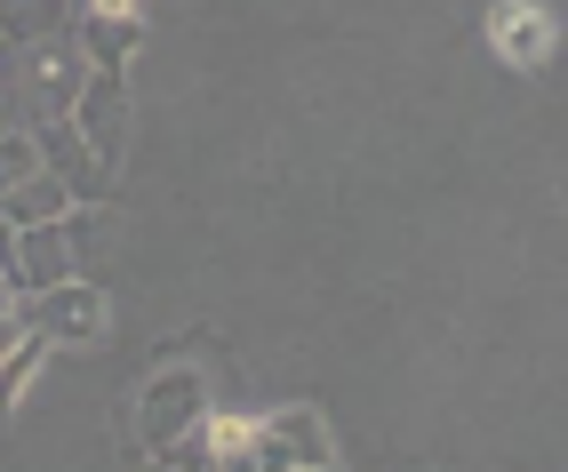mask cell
<instances>
[{"label": "cell", "instance_id": "cell-12", "mask_svg": "<svg viewBox=\"0 0 568 472\" xmlns=\"http://www.w3.org/2000/svg\"><path fill=\"white\" fill-rule=\"evenodd\" d=\"M216 464H256V416H201Z\"/></svg>", "mask_w": 568, "mask_h": 472}, {"label": "cell", "instance_id": "cell-3", "mask_svg": "<svg viewBox=\"0 0 568 472\" xmlns=\"http://www.w3.org/2000/svg\"><path fill=\"white\" fill-rule=\"evenodd\" d=\"M24 329H41L49 344H104L112 337V304H104V289L89 272H72V281L24 297Z\"/></svg>", "mask_w": 568, "mask_h": 472}, {"label": "cell", "instance_id": "cell-4", "mask_svg": "<svg viewBox=\"0 0 568 472\" xmlns=\"http://www.w3.org/2000/svg\"><path fill=\"white\" fill-rule=\"evenodd\" d=\"M209 416V376L201 369H153L136 392V449L153 456L161 441H176V432H193Z\"/></svg>", "mask_w": 568, "mask_h": 472}, {"label": "cell", "instance_id": "cell-10", "mask_svg": "<svg viewBox=\"0 0 568 472\" xmlns=\"http://www.w3.org/2000/svg\"><path fill=\"white\" fill-rule=\"evenodd\" d=\"M64 209H72V192H64L57 169H32V177H17L9 192H0V217L9 224H41V217H64Z\"/></svg>", "mask_w": 568, "mask_h": 472}, {"label": "cell", "instance_id": "cell-8", "mask_svg": "<svg viewBox=\"0 0 568 472\" xmlns=\"http://www.w3.org/2000/svg\"><path fill=\"white\" fill-rule=\"evenodd\" d=\"M488 49H497L513 72H545L560 49V24L537 9V0H497L488 9Z\"/></svg>", "mask_w": 568, "mask_h": 472}, {"label": "cell", "instance_id": "cell-2", "mask_svg": "<svg viewBox=\"0 0 568 472\" xmlns=\"http://www.w3.org/2000/svg\"><path fill=\"white\" fill-rule=\"evenodd\" d=\"M89 241H97V209L72 201L64 217H41V224H17V289H57L72 272H89Z\"/></svg>", "mask_w": 568, "mask_h": 472}, {"label": "cell", "instance_id": "cell-5", "mask_svg": "<svg viewBox=\"0 0 568 472\" xmlns=\"http://www.w3.org/2000/svg\"><path fill=\"white\" fill-rule=\"evenodd\" d=\"M256 464L264 472H328L336 441H328L321 409H273V416H256Z\"/></svg>", "mask_w": 568, "mask_h": 472}, {"label": "cell", "instance_id": "cell-7", "mask_svg": "<svg viewBox=\"0 0 568 472\" xmlns=\"http://www.w3.org/2000/svg\"><path fill=\"white\" fill-rule=\"evenodd\" d=\"M32 144H41V169H57L64 192H72L81 209H104V201H112V169L89 152V137L72 129V121H41V129H32Z\"/></svg>", "mask_w": 568, "mask_h": 472}, {"label": "cell", "instance_id": "cell-11", "mask_svg": "<svg viewBox=\"0 0 568 472\" xmlns=\"http://www.w3.org/2000/svg\"><path fill=\"white\" fill-rule=\"evenodd\" d=\"M41 369H49V337H41V329H24L9 352H0V416L24 401V384L41 376Z\"/></svg>", "mask_w": 568, "mask_h": 472}, {"label": "cell", "instance_id": "cell-9", "mask_svg": "<svg viewBox=\"0 0 568 472\" xmlns=\"http://www.w3.org/2000/svg\"><path fill=\"white\" fill-rule=\"evenodd\" d=\"M72 41L89 49L97 72H129V57H136V17H97V9H81V17H72Z\"/></svg>", "mask_w": 568, "mask_h": 472}, {"label": "cell", "instance_id": "cell-6", "mask_svg": "<svg viewBox=\"0 0 568 472\" xmlns=\"http://www.w3.org/2000/svg\"><path fill=\"white\" fill-rule=\"evenodd\" d=\"M64 121L89 137V152L104 169H121V152H129V89H121V72H97L89 64V81H81V97H72Z\"/></svg>", "mask_w": 568, "mask_h": 472}, {"label": "cell", "instance_id": "cell-14", "mask_svg": "<svg viewBox=\"0 0 568 472\" xmlns=\"http://www.w3.org/2000/svg\"><path fill=\"white\" fill-rule=\"evenodd\" d=\"M72 9H81V0H72Z\"/></svg>", "mask_w": 568, "mask_h": 472}, {"label": "cell", "instance_id": "cell-13", "mask_svg": "<svg viewBox=\"0 0 568 472\" xmlns=\"http://www.w3.org/2000/svg\"><path fill=\"white\" fill-rule=\"evenodd\" d=\"M0 129H9V112H0Z\"/></svg>", "mask_w": 568, "mask_h": 472}, {"label": "cell", "instance_id": "cell-1", "mask_svg": "<svg viewBox=\"0 0 568 472\" xmlns=\"http://www.w3.org/2000/svg\"><path fill=\"white\" fill-rule=\"evenodd\" d=\"M89 81V49L72 32H49V41H0V112L9 129H41L64 121L72 97Z\"/></svg>", "mask_w": 568, "mask_h": 472}]
</instances>
